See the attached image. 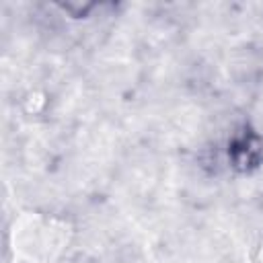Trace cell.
<instances>
[{
	"mask_svg": "<svg viewBox=\"0 0 263 263\" xmlns=\"http://www.w3.org/2000/svg\"><path fill=\"white\" fill-rule=\"evenodd\" d=\"M228 162L236 173H253L263 162V138L251 127H238L228 140Z\"/></svg>",
	"mask_w": 263,
	"mask_h": 263,
	"instance_id": "obj_1",
	"label": "cell"
}]
</instances>
